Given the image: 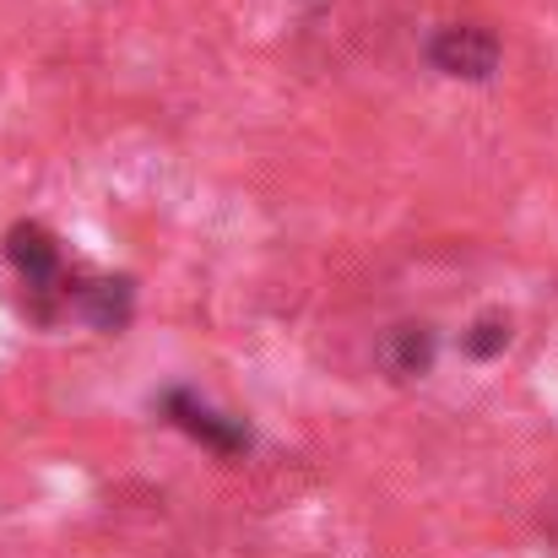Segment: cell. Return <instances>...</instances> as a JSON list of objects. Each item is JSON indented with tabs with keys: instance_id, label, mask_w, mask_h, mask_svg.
<instances>
[{
	"instance_id": "6da1fadb",
	"label": "cell",
	"mask_w": 558,
	"mask_h": 558,
	"mask_svg": "<svg viewBox=\"0 0 558 558\" xmlns=\"http://www.w3.org/2000/svg\"><path fill=\"white\" fill-rule=\"evenodd\" d=\"M428 65L456 82H488L499 65V38L477 22H450L428 38Z\"/></svg>"
},
{
	"instance_id": "7a4b0ae2",
	"label": "cell",
	"mask_w": 558,
	"mask_h": 558,
	"mask_svg": "<svg viewBox=\"0 0 558 558\" xmlns=\"http://www.w3.org/2000/svg\"><path fill=\"white\" fill-rule=\"evenodd\" d=\"M163 412H169L185 434L206 439L217 456H239V450H250V434H244L233 417H222V412H211L206 401H195L190 390H169V396H163Z\"/></svg>"
},
{
	"instance_id": "3957f363",
	"label": "cell",
	"mask_w": 558,
	"mask_h": 558,
	"mask_svg": "<svg viewBox=\"0 0 558 558\" xmlns=\"http://www.w3.org/2000/svg\"><path fill=\"white\" fill-rule=\"evenodd\" d=\"M428 359H434V337H428L423 326H401V331H396V369L423 374Z\"/></svg>"
},
{
	"instance_id": "277c9868",
	"label": "cell",
	"mask_w": 558,
	"mask_h": 558,
	"mask_svg": "<svg viewBox=\"0 0 558 558\" xmlns=\"http://www.w3.org/2000/svg\"><path fill=\"white\" fill-rule=\"evenodd\" d=\"M510 348V320L505 315H483L477 326H472V337H466V353L472 359H494V353H505Z\"/></svg>"
}]
</instances>
